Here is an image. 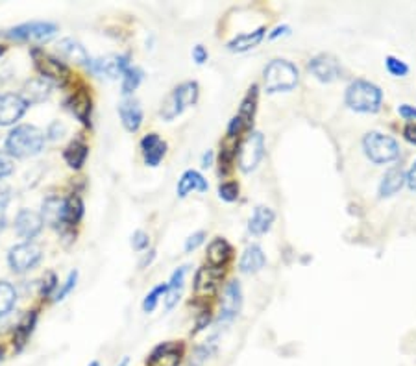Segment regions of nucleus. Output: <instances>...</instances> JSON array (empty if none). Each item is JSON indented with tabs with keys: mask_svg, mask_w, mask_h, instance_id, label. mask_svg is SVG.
<instances>
[{
	"mask_svg": "<svg viewBox=\"0 0 416 366\" xmlns=\"http://www.w3.org/2000/svg\"><path fill=\"white\" fill-rule=\"evenodd\" d=\"M345 102L352 111L357 113H377L383 102V93L368 80H355L346 89Z\"/></svg>",
	"mask_w": 416,
	"mask_h": 366,
	"instance_id": "obj_1",
	"label": "nucleus"
},
{
	"mask_svg": "<svg viewBox=\"0 0 416 366\" xmlns=\"http://www.w3.org/2000/svg\"><path fill=\"white\" fill-rule=\"evenodd\" d=\"M45 145V134L36 126L21 124L6 139V150L10 157H30L39 154Z\"/></svg>",
	"mask_w": 416,
	"mask_h": 366,
	"instance_id": "obj_2",
	"label": "nucleus"
},
{
	"mask_svg": "<svg viewBox=\"0 0 416 366\" xmlns=\"http://www.w3.org/2000/svg\"><path fill=\"white\" fill-rule=\"evenodd\" d=\"M263 78H265V89L267 93H287V91H293L296 85H298L300 74L296 65H293L287 59H272L265 67V73H263Z\"/></svg>",
	"mask_w": 416,
	"mask_h": 366,
	"instance_id": "obj_3",
	"label": "nucleus"
},
{
	"mask_svg": "<svg viewBox=\"0 0 416 366\" xmlns=\"http://www.w3.org/2000/svg\"><path fill=\"white\" fill-rule=\"evenodd\" d=\"M363 148L370 161H374L377 165L391 163V161L400 157V145L392 139L391 135L380 134V132H370L363 139Z\"/></svg>",
	"mask_w": 416,
	"mask_h": 366,
	"instance_id": "obj_4",
	"label": "nucleus"
},
{
	"mask_svg": "<svg viewBox=\"0 0 416 366\" xmlns=\"http://www.w3.org/2000/svg\"><path fill=\"white\" fill-rule=\"evenodd\" d=\"M198 94H200V87H198L196 82H185L178 85L161 106V117L165 120L176 119L189 106H195L196 100H198Z\"/></svg>",
	"mask_w": 416,
	"mask_h": 366,
	"instance_id": "obj_5",
	"label": "nucleus"
},
{
	"mask_svg": "<svg viewBox=\"0 0 416 366\" xmlns=\"http://www.w3.org/2000/svg\"><path fill=\"white\" fill-rule=\"evenodd\" d=\"M263 157H265V135L261 132H252L242 141L239 148V169L242 172L256 171Z\"/></svg>",
	"mask_w": 416,
	"mask_h": 366,
	"instance_id": "obj_6",
	"label": "nucleus"
},
{
	"mask_svg": "<svg viewBox=\"0 0 416 366\" xmlns=\"http://www.w3.org/2000/svg\"><path fill=\"white\" fill-rule=\"evenodd\" d=\"M43 258L41 248L34 243H21L13 246L8 253V263L11 270L17 274L28 272V270L36 269Z\"/></svg>",
	"mask_w": 416,
	"mask_h": 366,
	"instance_id": "obj_7",
	"label": "nucleus"
},
{
	"mask_svg": "<svg viewBox=\"0 0 416 366\" xmlns=\"http://www.w3.org/2000/svg\"><path fill=\"white\" fill-rule=\"evenodd\" d=\"M32 57H34V63H36V69L39 71V74L43 76V80H52L54 83H63L69 80V67L63 62L56 59V57L48 56L39 48H34L32 50Z\"/></svg>",
	"mask_w": 416,
	"mask_h": 366,
	"instance_id": "obj_8",
	"label": "nucleus"
},
{
	"mask_svg": "<svg viewBox=\"0 0 416 366\" xmlns=\"http://www.w3.org/2000/svg\"><path fill=\"white\" fill-rule=\"evenodd\" d=\"M57 26L54 22H26V24L15 26L8 31V37L10 39H15V41H28V43H43L48 41L50 37L56 36Z\"/></svg>",
	"mask_w": 416,
	"mask_h": 366,
	"instance_id": "obj_9",
	"label": "nucleus"
},
{
	"mask_svg": "<svg viewBox=\"0 0 416 366\" xmlns=\"http://www.w3.org/2000/svg\"><path fill=\"white\" fill-rule=\"evenodd\" d=\"M309 73L313 74L319 82L331 83L339 80L342 69H340L339 59L331 54H317L309 62Z\"/></svg>",
	"mask_w": 416,
	"mask_h": 366,
	"instance_id": "obj_10",
	"label": "nucleus"
},
{
	"mask_svg": "<svg viewBox=\"0 0 416 366\" xmlns=\"http://www.w3.org/2000/svg\"><path fill=\"white\" fill-rule=\"evenodd\" d=\"M26 109H28V104L21 94H0V126L15 124L26 113Z\"/></svg>",
	"mask_w": 416,
	"mask_h": 366,
	"instance_id": "obj_11",
	"label": "nucleus"
},
{
	"mask_svg": "<svg viewBox=\"0 0 416 366\" xmlns=\"http://www.w3.org/2000/svg\"><path fill=\"white\" fill-rule=\"evenodd\" d=\"M183 357V344L178 342H163L150 351L146 365L148 366H180Z\"/></svg>",
	"mask_w": 416,
	"mask_h": 366,
	"instance_id": "obj_12",
	"label": "nucleus"
},
{
	"mask_svg": "<svg viewBox=\"0 0 416 366\" xmlns=\"http://www.w3.org/2000/svg\"><path fill=\"white\" fill-rule=\"evenodd\" d=\"M242 307V289L241 283L231 279L230 283L226 285L224 289V294H222V302H221V320H230L235 318L239 313H241Z\"/></svg>",
	"mask_w": 416,
	"mask_h": 366,
	"instance_id": "obj_13",
	"label": "nucleus"
},
{
	"mask_svg": "<svg viewBox=\"0 0 416 366\" xmlns=\"http://www.w3.org/2000/svg\"><path fill=\"white\" fill-rule=\"evenodd\" d=\"M43 218L39 213L30 211V209H21L17 213L15 218V232L26 243H32V239H36L39 232L43 230Z\"/></svg>",
	"mask_w": 416,
	"mask_h": 366,
	"instance_id": "obj_14",
	"label": "nucleus"
},
{
	"mask_svg": "<svg viewBox=\"0 0 416 366\" xmlns=\"http://www.w3.org/2000/svg\"><path fill=\"white\" fill-rule=\"evenodd\" d=\"M222 278V269L202 267L195 276V294L198 298H211L219 289Z\"/></svg>",
	"mask_w": 416,
	"mask_h": 366,
	"instance_id": "obj_15",
	"label": "nucleus"
},
{
	"mask_svg": "<svg viewBox=\"0 0 416 366\" xmlns=\"http://www.w3.org/2000/svg\"><path fill=\"white\" fill-rule=\"evenodd\" d=\"M89 67H91L97 74H102V76H108L113 80V78L123 76V74L128 71L130 56L128 54H124V56L100 57V59L89 62Z\"/></svg>",
	"mask_w": 416,
	"mask_h": 366,
	"instance_id": "obj_16",
	"label": "nucleus"
},
{
	"mask_svg": "<svg viewBox=\"0 0 416 366\" xmlns=\"http://www.w3.org/2000/svg\"><path fill=\"white\" fill-rule=\"evenodd\" d=\"M141 150H143L144 163L148 167H158L167 154V143L161 141L158 134H148L141 141Z\"/></svg>",
	"mask_w": 416,
	"mask_h": 366,
	"instance_id": "obj_17",
	"label": "nucleus"
},
{
	"mask_svg": "<svg viewBox=\"0 0 416 366\" xmlns=\"http://www.w3.org/2000/svg\"><path fill=\"white\" fill-rule=\"evenodd\" d=\"M118 115H120V120H123L124 128L128 129V132H137L141 128V124H143V108H141V104L135 98H126L120 102L118 106Z\"/></svg>",
	"mask_w": 416,
	"mask_h": 366,
	"instance_id": "obj_18",
	"label": "nucleus"
},
{
	"mask_svg": "<svg viewBox=\"0 0 416 366\" xmlns=\"http://www.w3.org/2000/svg\"><path fill=\"white\" fill-rule=\"evenodd\" d=\"M231 255H233V248H231V244L228 243L226 239H222V237L213 239V241L209 243V246H207L206 259H207V263H209V267L222 269V267L230 261Z\"/></svg>",
	"mask_w": 416,
	"mask_h": 366,
	"instance_id": "obj_19",
	"label": "nucleus"
},
{
	"mask_svg": "<svg viewBox=\"0 0 416 366\" xmlns=\"http://www.w3.org/2000/svg\"><path fill=\"white\" fill-rule=\"evenodd\" d=\"M43 222H46L52 227H62L63 220H65V200L57 198V196H50L43 202V211H41Z\"/></svg>",
	"mask_w": 416,
	"mask_h": 366,
	"instance_id": "obj_20",
	"label": "nucleus"
},
{
	"mask_svg": "<svg viewBox=\"0 0 416 366\" xmlns=\"http://www.w3.org/2000/svg\"><path fill=\"white\" fill-rule=\"evenodd\" d=\"M274 220H276V213L270 207L257 206L248 220V230L254 235H265L267 232H270Z\"/></svg>",
	"mask_w": 416,
	"mask_h": 366,
	"instance_id": "obj_21",
	"label": "nucleus"
},
{
	"mask_svg": "<svg viewBox=\"0 0 416 366\" xmlns=\"http://www.w3.org/2000/svg\"><path fill=\"white\" fill-rule=\"evenodd\" d=\"M69 109L71 113L76 117L83 126L91 124V111H92V102L88 91H78L69 98Z\"/></svg>",
	"mask_w": 416,
	"mask_h": 366,
	"instance_id": "obj_22",
	"label": "nucleus"
},
{
	"mask_svg": "<svg viewBox=\"0 0 416 366\" xmlns=\"http://www.w3.org/2000/svg\"><path fill=\"white\" fill-rule=\"evenodd\" d=\"M267 265V258L263 252L261 246L257 244H250V246L242 252L241 261H239V269L244 274H256L263 270V267Z\"/></svg>",
	"mask_w": 416,
	"mask_h": 366,
	"instance_id": "obj_23",
	"label": "nucleus"
},
{
	"mask_svg": "<svg viewBox=\"0 0 416 366\" xmlns=\"http://www.w3.org/2000/svg\"><path fill=\"white\" fill-rule=\"evenodd\" d=\"M56 52L63 57V59L74 62L78 63V65H89V62H91V59H89V54L85 52V48H83L78 41L71 39V37L62 39V41L57 43Z\"/></svg>",
	"mask_w": 416,
	"mask_h": 366,
	"instance_id": "obj_24",
	"label": "nucleus"
},
{
	"mask_svg": "<svg viewBox=\"0 0 416 366\" xmlns=\"http://www.w3.org/2000/svg\"><path fill=\"white\" fill-rule=\"evenodd\" d=\"M265 31L267 28L265 26H259L257 30L247 31V34H239L237 37H233L230 43H228V50L230 52H248L256 48L259 43L265 39Z\"/></svg>",
	"mask_w": 416,
	"mask_h": 366,
	"instance_id": "obj_25",
	"label": "nucleus"
},
{
	"mask_svg": "<svg viewBox=\"0 0 416 366\" xmlns=\"http://www.w3.org/2000/svg\"><path fill=\"white\" fill-rule=\"evenodd\" d=\"M37 324V311H28L22 320L17 324L15 333H13V348L15 351H21L26 346V342L30 341L32 333L36 330Z\"/></svg>",
	"mask_w": 416,
	"mask_h": 366,
	"instance_id": "obj_26",
	"label": "nucleus"
},
{
	"mask_svg": "<svg viewBox=\"0 0 416 366\" xmlns=\"http://www.w3.org/2000/svg\"><path fill=\"white\" fill-rule=\"evenodd\" d=\"M176 191H178V196H180V198H185V196L193 191L206 192L207 181L204 180V176H202L200 172L185 171L183 174H181L180 181H178V189H176Z\"/></svg>",
	"mask_w": 416,
	"mask_h": 366,
	"instance_id": "obj_27",
	"label": "nucleus"
},
{
	"mask_svg": "<svg viewBox=\"0 0 416 366\" xmlns=\"http://www.w3.org/2000/svg\"><path fill=\"white\" fill-rule=\"evenodd\" d=\"M50 83L43 80V78H37V80H30V82L26 83L21 97L25 98L28 106L30 104H39L50 97Z\"/></svg>",
	"mask_w": 416,
	"mask_h": 366,
	"instance_id": "obj_28",
	"label": "nucleus"
},
{
	"mask_svg": "<svg viewBox=\"0 0 416 366\" xmlns=\"http://www.w3.org/2000/svg\"><path fill=\"white\" fill-rule=\"evenodd\" d=\"M403 185H405V174H403L401 169L394 167V169L387 171L385 176H383V180L380 183V196L381 198H391Z\"/></svg>",
	"mask_w": 416,
	"mask_h": 366,
	"instance_id": "obj_29",
	"label": "nucleus"
},
{
	"mask_svg": "<svg viewBox=\"0 0 416 366\" xmlns=\"http://www.w3.org/2000/svg\"><path fill=\"white\" fill-rule=\"evenodd\" d=\"M187 269L189 267H180L178 270H174L172 278L167 283V294H165V307L167 309H172L178 300L181 296V289H183V281H185V274H187Z\"/></svg>",
	"mask_w": 416,
	"mask_h": 366,
	"instance_id": "obj_30",
	"label": "nucleus"
},
{
	"mask_svg": "<svg viewBox=\"0 0 416 366\" xmlns=\"http://www.w3.org/2000/svg\"><path fill=\"white\" fill-rule=\"evenodd\" d=\"M88 154L89 148L83 141H72L71 145L65 148V152H63V157H65V161H67V165L71 169L80 171L83 163H85V160H88Z\"/></svg>",
	"mask_w": 416,
	"mask_h": 366,
	"instance_id": "obj_31",
	"label": "nucleus"
},
{
	"mask_svg": "<svg viewBox=\"0 0 416 366\" xmlns=\"http://www.w3.org/2000/svg\"><path fill=\"white\" fill-rule=\"evenodd\" d=\"M257 85H252V87L248 89L247 97L242 98L241 108H239V113L237 117L244 122L247 128H250L254 122V115H256V108H257Z\"/></svg>",
	"mask_w": 416,
	"mask_h": 366,
	"instance_id": "obj_32",
	"label": "nucleus"
},
{
	"mask_svg": "<svg viewBox=\"0 0 416 366\" xmlns=\"http://www.w3.org/2000/svg\"><path fill=\"white\" fill-rule=\"evenodd\" d=\"M83 217V202L78 195H71L69 198H65V220L63 226H76L78 222L82 220Z\"/></svg>",
	"mask_w": 416,
	"mask_h": 366,
	"instance_id": "obj_33",
	"label": "nucleus"
},
{
	"mask_svg": "<svg viewBox=\"0 0 416 366\" xmlns=\"http://www.w3.org/2000/svg\"><path fill=\"white\" fill-rule=\"evenodd\" d=\"M17 293L13 289V285L8 281H0V316L8 315L11 307L15 305Z\"/></svg>",
	"mask_w": 416,
	"mask_h": 366,
	"instance_id": "obj_34",
	"label": "nucleus"
},
{
	"mask_svg": "<svg viewBox=\"0 0 416 366\" xmlns=\"http://www.w3.org/2000/svg\"><path fill=\"white\" fill-rule=\"evenodd\" d=\"M143 82V71L137 67H130L126 73L123 74V93L126 97L134 93L135 89L139 87V83Z\"/></svg>",
	"mask_w": 416,
	"mask_h": 366,
	"instance_id": "obj_35",
	"label": "nucleus"
},
{
	"mask_svg": "<svg viewBox=\"0 0 416 366\" xmlns=\"http://www.w3.org/2000/svg\"><path fill=\"white\" fill-rule=\"evenodd\" d=\"M165 294H167V283L158 285L155 289H152V293L146 294V298L143 302V309L144 313H152L155 309V305L160 302V298H163Z\"/></svg>",
	"mask_w": 416,
	"mask_h": 366,
	"instance_id": "obj_36",
	"label": "nucleus"
},
{
	"mask_svg": "<svg viewBox=\"0 0 416 366\" xmlns=\"http://www.w3.org/2000/svg\"><path fill=\"white\" fill-rule=\"evenodd\" d=\"M385 67L387 71L396 78H403L409 74V65L405 62H401L398 57L394 56H387L385 57Z\"/></svg>",
	"mask_w": 416,
	"mask_h": 366,
	"instance_id": "obj_37",
	"label": "nucleus"
},
{
	"mask_svg": "<svg viewBox=\"0 0 416 366\" xmlns=\"http://www.w3.org/2000/svg\"><path fill=\"white\" fill-rule=\"evenodd\" d=\"M219 196L224 202H235L239 198V185L237 181H224L219 185Z\"/></svg>",
	"mask_w": 416,
	"mask_h": 366,
	"instance_id": "obj_38",
	"label": "nucleus"
},
{
	"mask_svg": "<svg viewBox=\"0 0 416 366\" xmlns=\"http://www.w3.org/2000/svg\"><path fill=\"white\" fill-rule=\"evenodd\" d=\"M76 279H78L76 270L69 274V278H67V281H65V285H63L62 289L56 293V298H54V302H62V300H65V296H67V294L71 293L74 287H76Z\"/></svg>",
	"mask_w": 416,
	"mask_h": 366,
	"instance_id": "obj_39",
	"label": "nucleus"
},
{
	"mask_svg": "<svg viewBox=\"0 0 416 366\" xmlns=\"http://www.w3.org/2000/svg\"><path fill=\"white\" fill-rule=\"evenodd\" d=\"M56 287H57V276L54 272H48L45 276V279H43V285H41L43 298H48V296L56 290Z\"/></svg>",
	"mask_w": 416,
	"mask_h": 366,
	"instance_id": "obj_40",
	"label": "nucleus"
},
{
	"mask_svg": "<svg viewBox=\"0 0 416 366\" xmlns=\"http://www.w3.org/2000/svg\"><path fill=\"white\" fill-rule=\"evenodd\" d=\"M204 241H206V232L193 233V235L185 241V252L187 253L195 252L196 248L200 246V244H204Z\"/></svg>",
	"mask_w": 416,
	"mask_h": 366,
	"instance_id": "obj_41",
	"label": "nucleus"
},
{
	"mask_svg": "<svg viewBox=\"0 0 416 366\" xmlns=\"http://www.w3.org/2000/svg\"><path fill=\"white\" fill-rule=\"evenodd\" d=\"M150 244V237H148V233H144L141 232V230H137V232L132 235V246H134V250H146Z\"/></svg>",
	"mask_w": 416,
	"mask_h": 366,
	"instance_id": "obj_42",
	"label": "nucleus"
},
{
	"mask_svg": "<svg viewBox=\"0 0 416 366\" xmlns=\"http://www.w3.org/2000/svg\"><path fill=\"white\" fill-rule=\"evenodd\" d=\"M13 172V161L8 154L4 152H0V180L6 178V176H10Z\"/></svg>",
	"mask_w": 416,
	"mask_h": 366,
	"instance_id": "obj_43",
	"label": "nucleus"
},
{
	"mask_svg": "<svg viewBox=\"0 0 416 366\" xmlns=\"http://www.w3.org/2000/svg\"><path fill=\"white\" fill-rule=\"evenodd\" d=\"M244 128H247V126H244V122H242V120L235 115V117L230 120V124H228V137H230V139H235L237 135L241 134Z\"/></svg>",
	"mask_w": 416,
	"mask_h": 366,
	"instance_id": "obj_44",
	"label": "nucleus"
},
{
	"mask_svg": "<svg viewBox=\"0 0 416 366\" xmlns=\"http://www.w3.org/2000/svg\"><path fill=\"white\" fill-rule=\"evenodd\" d=\"M207 57H209V54H207V50L202 45H196L195 48H193V59H195L198 65H204V63L207 62Z\"/></svg>",
	"mask_w": 416,
	"mask_h": 366,
	"instance_id": "obj_45",
	"label": "nucleus"
},
{
	"mask_svg": "<svg viewBox=\"0 0 416 366\" xmlns=\"http://www.w3.org/2000/svg\"><path fill=\"white\" fill-rule=\"evenodd\" d=\"M398 113L400 117H403L405 120H416V108L415 106H409V104H401L400 108H398Z\"/></svg>",
	"mask_w": 416,
	"mask_h": 366,
	"instance_id": "obj_46",
	"label": "nucleus"
},
{
	"mask_svg": "<svg viewBox=\"0 0 416 366\" xmlns=\"http://www.w3.org/2000/svg\"><path fill=\"white\" fill-rule=\"evenodd\" d=\"M209 320H211L209 311H202L200 316L196 318V328H195V331H193V333H198V331L206 330L207 324H209Z\"/></svg>",
	"mask_w": 416,
	"mask_h": 366,
	"instance_id": "obj_47",
	"label": "nucleus"
},
{
	"mask_svg": "<svg viewBox=\"0 0 416 366\" xmlns=\"http://www.w3.org/2000/svg\"><path fill=\"white\" fill-rule=\"evenodd\" d=\"M403 137H405L411 145H416V124H407L403 128Z\"/></svg>",
	"mask_w": 416,
	"mask_h": 366,
	"instance_id": "obj_48",
	"label": "nucleus"
},
{
	"mask_svg": "<svg viewBox=\"0 0 416 366\" xmlns=\"http://www.w3.org/2000/svg\"><path fill=\"white\" fill-rule=\"evenodd\" d=\"M287 34H291V28H289L287 24L276 26V28H274V31H270L268 39H270V41H274V39H277L279 36H287Z\"/></svg>",
	"mask_w": 416,
	"mask_h": 366,
	"instance_id": "obj_49",
	"label": "nucleus"
},
{
	"mask_svg": "<svg viewBox=\"0 0 416 366\" xmlns=\"http://www.w3.org/2000/svg\"><path fill=\"white\" fill-rule=\"evenodd\" d=\"M405 183L409 187H411L412 191H416V161L412 163L411 171H409V174L405 176Z\"/></svg>",
	"mask_w": 416,
	"mask_h": 366,
	"instance_id": "obj_50",
	"label": "nucleus"
},
{
	"mask_svg": "<svg viewBox=\"0 0 416 366\" xmlns=\"http://www.w3.org/2000/svg\"><path fill=\"white\" fill-rule=\"evenodd\" d=\"M6 204L8 198H0V232L6 227Z\"/></svg>",
	"mask_w": 416,
	"mask_h": 366,
	"instance_id": "obj_51",
	"label": "nucleus"
},
{
	"mask_svg": "<svg viewBox=\"0 0 416 366\" xmlns=\"http://www.w3.org/2000/svg\"><path fill=\"white\" fill-rule=\"evenodd\" d=\"M154 258H155V250H150L148 255H144V259L141 261V263H139V267H141V269H144L146 265H150L152 261H154Z\"/></svg>",
	"mask_w": 416,
	"mask_h": 366,
	"instance_id": "obj_52",
	"label": "nucleus"
},
{
	"mask_svg": "<svg viewBox=\"0 0 416 366\" xmlns=\"http://www.w3.org/2000/svg\"><path fill=\"white\" fill-rule=\"evenodd\" d=\"M211 161H213V152L207 150V154H204V157H202V167H204V169L211 167Z\"/></svg>",
	"mask_w": 416,
	"mask_h": 366,
	"instance_id": "obj_53",
	"label": "nucleus"
},
{
	"mask_svg": "<svg viewBox=\"0 0 416 366\" xmlns=\"http://www.w3.org/2000/svg\"><path fill=\"white\" fill-rule=\"evenodd\" d=\"M128 363H130V359H128V357H124L123 361L118 363V365H117V366H128Z\"/></svg>",
	"mask_w": 416,
	"mask_h": 366,
	"instance_id": "obj_54",
	"label": "nucleus"
},
{
	"mask_svg": "<svg viewBox=\"0 0 416 366\" xmlns=\"http://www.w3.org/2000/svg\"><path fill=\"white\" fill-rule=\"evenodd\" d=\"M2 356H4V350L0 348V361H2Z\"/></svg>",
	"mask_w": 416,
	"mask_h": 366,
	"instance_id": "obj_55",
	"label": "nucleus"
},
{
	"mask_svg": "<svg viewBox=\"0 0 416 366\" xmlns=\"http://www.w3.org/2000/svg\"><path fill=\"white\" fill-rule=\"evenodd\" d=\"M6 52V48L4 47H0V56H2V54H4Z\"/></svg>",
	"mask_w": 416,
	"mask_h": 366,
	"instance_id": "obj_56",
	"label": "nucleus"
},
{
	"mask_svg": "<svg viewBox=\"0 0 416 366\" xmlns=\"http://www.w3.org/2000/svg\"><path fill=\"white\" fill-rule=\"evenodd\" d=\"M89 366H100V365H98V361H92Z\"/></svg>",
	"mask_w": 416,
	"mask_h": 366,
	"instance_id": "obj_57",
	"label": "nucleus"
}]
</instances>
